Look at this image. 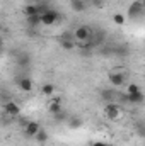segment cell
<instances>
[{"instance_id": "cell-1", "label": "cell", "mask_w": 145, "mask_h": 146, "mask_svg": "<svg viewBox=\"0 0 145 146\" xmlns=\"http://www.w3.org/2000/svg\"><path fill=\"white\" fill-rule=\"evenodd\" d=\"M39 17H41V24L43 26H53V24H56L60 21V14L55 9H46L44 12L39 14Z\"/></svg>"}, {"instance_id": "cell-2", "label": "cell", "mask_w": 145, "mask_h": 146, "mask_svg": "<svg viewBox=\"0 0 145 146\" xmlns=\"http://www.w3.org/2000/svg\"><path fill=\"white\" fill-rule=\"evenodd\" d=\"M104 115L108 117L109 121H116L119 115H121V107L116 104V102H108L104 106Z\"/></svg>"}, {"instance_id": "cell-3", "label": "cell", "mask_w": 145, "mask_h": 146, "mask_svg": "<svg viewBox=\"0 0 145 146\" xmlns=\"http://www.w3.org/2000/svg\"><path fill=\"white\" fill-rule=\"evenodd\" d=\"M91 27H87V26H79L75 31H73V41H77V42H84V41H87L89 36H91Z\"/></svg>"}, {"instance_id": "cell-4", "label": "cell", "mask_w": 145, "mask_h": 146, "mask_svg": "<svg viewBox=\"0 0 145 146\" xmlns=\"http://www.w3.org/2000/svg\"><path fill=\"white\" fill-rule=\"evenodd\" d=\"M142 15H144V3L140 0L132 2V5L128 7V17L130 19H138Z\"/></svg>"}, {"instance_id": "cell-5", "label": "cell", "mask_w": 145, "mask_h": 146, "mask_svg": "<svg viewBox=\"0 0 145 146\" xmlns=\"http://www.w3.org/2000/svg\"><path fill=\"white\" fill-rule=\"evenodd\" d=\"M108 80L113 87H123L125 82H126V75L121 72H111L108 75Z\"/></svg>"}, {"instance_id": "cell-6", "label": "cell", "mask_w": 145, "mask_h": 146, "mask_svg": "<svg viewBox=\"0 0 145 146\" xmlns=\"http://www.w3.org/2000/svg\"><path fill=\"white\" fill-rule=\"evenodd\" d=\"M3 110H5V114L10 115V117H17V115L21 114V107H19L14 100H7V102L3 104Z\"/></svg>"}, {"instance_id": "cell-7", "label": "cell", "mask_w": 145, "mask_h": 146, "mask_svg": "<svg viewBox=\"0 0 145 146\" xmlns=\"http://www.w3.org/2000/svg\"><path fill=\"white\" fill-rule=\"evenodd\" d=\"M17 87H19L22 92H31L34 85H33V80H31L29 76L22 75V76H19V78H17Z\"/></svg>"}, {"instance_id": "cell-8", "label": "cell", "mask_w": 145, "mask_h": 146, "mask_svg": "<svg viewBox=\"0 0 145 146\" xmlns=\"http://www.w3.org/2000/svg\"><path fill=\"white\" fill-rule=\"evenodd\" d=\"M39 129H41L39 122H36V121H29V122H26V126H24V134H26L28 138H34V134H36Z\"/></svg>"}, {"instance_id": "cell-9", "label": "cell", "mask_w": 145, "mask_h": 146, "mask_svg": "<svg viewBox=\"0 0 145 146\" xmlns=\"http://www.w3.org/2000/svg\"><path fill=\"white\" fill-rule=\"evenodd\" d=\"M144 94H142V90L140 92H135V94H126V102L128 104H132V106H140L142 102H144Z\"/></svg>"}, {"instance_id": "cell-10", "label": "cell", "mask_w": 145, "mask_h": 146, "mask_svg": "<svg viewBox=\"0 0 145 146\" xmlns=\"http://www.w3.org/2000/svg\"><path fill=\"white\" fill-rule=\"evenodd\" d=\"M70 9L73 12H84L87 9V2L85 0H70Z\"/></svg>"}, {"instance_id": "cell-11", "label": "cell", "mask_w": 145, "mask_h": 146, "mask_svg": "<svg viewBox=\"0 0 145 146\" xmlns=\"http://www.w3.org/2000/svg\"><path fill=\"white\" fill-rule=\"evenodd\" d=\"M26 21H28V26H29V27H38V26L41 24V17H39V14H34V15L26 17Z\"/></svg>"}, {"instance_id": "cell-12", "label": "cell", "mask_w": 145, "mask_h": 146, "mask_svg": "<svg viewBox=\"0 0 145 146\" xmlns=\"http://www.w3.org/2000/svg\"><path fill=\"white\" fill-rule=\"evenodd\" d=\"M68 127H70V129H79V127H82V119L77 117V115L68 117Z\"/></svg>"}, {"instance_id": "cell-13", "label": "cell", "mask_w": 145, "mask_h": 146, "mask_svg": "<svg viewBox=\"0 0 145 146\" xmlns=\"http://www.w3.org/2000/svg\"><path fill=\"white\" fill-rule=\"evenodd\" d=\"M34 139H36L39 145H44V143L48 141V133H46V131H43V129H39L36 134H34Z\"/></svg>"}, {"instance_id": "cell-14", "label": "cell", "mask_w": 145, "mask_h": 146, "mask_svg": "<svg viewBox=\"0 0 145 146\" xmlns=\"http://www.w3.org/2000/svg\"><path fill=\"white\" fill-rule=\"evenodd\" d=\"M48 109H50V114H56V112H60V110L63 109V106H62V102L50 100V106H48Z\"/></svg>"}, {"instance_id": "cell-15", "label": "cell", "mask_w": 145, "mask_h": 146, "mask_svg": "<svg viewBox=\"0 0 145 146\" xmlns=\"http://www.w3.org/2000/svg\"><path fill=\"white\" fill-rule=\"evenodd\" d=\"M60 46H62L63 49L70 51V49L75 48V41H73V39H60Z\"/></svg>"}, {"instance_id": "cell-16", "label": "cell", "mask_w": 145, "mask_h": 146, "mask_svg": "<svg viewBox=\"0 0 145 146\" xmlns=\"http://www.w3.org/2000/svg\"><path fill=\"white\" fill-rule=\"evenodd\" d=\"M53 117H55V121L56 122H62V121H65V119H68V114H67V110L62 109L60 112H56V114H53Z\"/></svg>"}, {"instance_id": "cell-17", "label": "cell", "mask_w": 145, "mask_h": 146, "mask_svg": "<svg viewBox=\"0 0 145 146\" xmlns=\"http://www.w3.org/2000/svg\"><path fill=\"white\" fill-rule=\"evenodd\" d=\"M53 92H55V87H53L51 83H44V85H43V94H44L46 97H51Z\"/></svg>"}, {"instance_id": "cell-18", "label": "cell", "mask_w": 145, "mask_h": 146, "mask_svg": "<svg viewBox=\"0 0 145 146\" xmlns=\"http://www.w3.org/2000/svg\"><path fill=\"white\" fill-rule=\"evenodd\" d=\"M113 21H114V24L123 26V24H125V21H126V17H125L123 14H114V15H113Z\"/></svg>"}, {"instance_id": "cell-19", "label": "cell", "mask_w": 145, "mask_h": 146, "mask_svg": "<svg viewBox=\"0 0 145 146\" xmlns=\"http://www.w3.org/2000/svg\"><path fill=\"white\" fill-rule=\"evenodd\" d=\"M135 92H140V85L138 83H130L128 88H126V94H135Z\"/></svg>"}, {"instance_id": "cell-20", "label": "cell", "mask_w": 145, "mask_h": 146, "mask_svg": "<svg viewBox=\"0 0 145 146\" xmlns=\"http://www.w3.org/2000/svg\"><path fill=\"white\" fill-rule=\"evenodd\" d=\"M28 63H29V56H28L26 53L17 58V65H28Z\"/></svg>"}, {"instance_id": "cell-21", "label": "cell", "mask_w": 145, "mask_h": 146, "mask_svg": "<svg viewBox=\"0 0 145 146\" xmlns=\"http://www.w3.org/2000/svg\"><path fill=\"white\" fill-rule=\"evenodd\" d=\"M91 5L96 9H101V7H104V0H91Z\"/></svg>"}, {"instance_id": "cell-22", "label": "cell", "mask_w": 145, "mask_h": 146, "mask_svg": "<svg viewBox=\"0 0 145 146\" xmlns=\"http://www.w3.org/2000/svg\"><path fill=\"white\" fill-rule=\"evenodd\" d=\"M91 146H109V145L106 143V141H94Z\"/></svg>"}, {"instance_id": "cell-23", "label": "cell", "mask_w": 145, "mask_h": 146, "mask_svg": "<svg viewBox=\"0 0 145 146\" xmlns=\"http://www.w3.org/2000/svg\"><path fill=\"white\" fill-rule=\"evenodd\" d=\"M2 46H3V39L0 37V48H2Z\"/></svg>"}]
</instances>
